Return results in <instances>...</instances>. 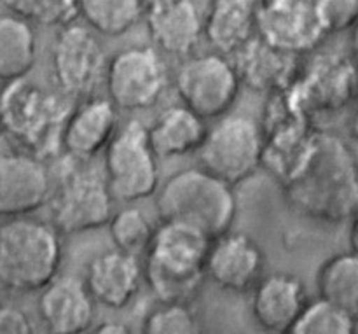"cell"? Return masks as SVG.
<instances>
[{"mask_svg":"<svg viewBox=\"0 0 358 334\" xmlns=\"http://www.w3.org/2000/svg\"><path fill=\"white\" fill-rule=\"evenodd\" d=\"M37 60V35L31 25L14 14H0V81L27 77Z\"/></svg>","mask_w":358,"mask_h":334,"instance_id":"cell-24","label":"cell"},{"mask_svg":"<svg viewBox=\"0 0 358 334\" xmlns=\"http://www.w3.org/2000/svg\"><path fill=\"white\" fill-rule=\"evenodd\" d=\"M318 300L350 315L358 312V258L355 251L339 252L320 265L315 279Z\"/></svg>","mask_w":358,"mask_h":334,"instance_id":"cell-25","label":"cell"},{"mask_svg":"<svg viewBox=\"0 0 358 334\" xmlns=\"http://www.w3.org/2000/svg\"><path fill=\"white\" fill-rule=\"evenodd\" d=\"M108 100L122 111L154 107L168 88V67L150 46H133L112 56L105 72Z\"/></svg>","mask_w":358,"mask_h":334,"instance_id":"cell-9","label":"cell"},{"mask_svg":"<svg viewBox=\"0 0 358 334\" xmlns=\"http://www.w3.org/2000/svg\"><path fill=\"white\" fill-rule=\"evenodd\" d=\"M37 310L48 334H87L93 328L96 305L83 280L58 275L41 291Z\"/></svg>","mask_w":358,"mask_h":334,"instance_id":"cell-17","label":"cell"},{"mask_svg":"<svg viewBox=\"0 0 358 334\" xmlns=\"http://www.w3.org/2000/svg\"><path fill=\"white\" fill-rule=\"evenodd\" d=\"M283 188L290 205L310 219L329 224L353 219L358 207L355 153L341 137L315 132L306 156Z\"/></svg>","mask_w":358,"mask_h":334,"instance_id":"cell-1","label":"cell"},{"mask_svg":"<svg viewBox=\"0 0 358 334\" xmlns=\"http://www.w3.org/2000/svg\"><path fill=\"white\" fill-rule=\"evenodd\" d=\"M103 175L114 202L133 203L156 195L159 167L142 121L129 119L119 126L105 147Z\"/></svg>","mask_w":358,"mask_h":334,"instance_id":"cell-8","label":"cell"},{"mask_svg":"<svg viewBox=\"0 0 358 334\" xmlns=\"http://www.w3.org/2000/svg\"><path fill=\"white\" fill-rule=\"evenodd\" d=\"M145 2L140 0H84L79 2V16L91 32L105 37H119L142 21Z\"/></svg>","mask_w":358,"mask_h":334,"instance_id":"cell-26","label":"cell"},{"mask_svg":"<svg viewBox=\"0 0 358 334\" xmlns=\"http://www.w3.org/2000/svg\"><path fill=\"white\" fill-rule=\"evenodd\" d=\"M254 13L257 37L287 55L311 51L325 37L311 0L255 2Z\"/></svg>","mask_w":358,"mask_h":334,"instance_id":"cell-12","label":"cell"},{"mask_svg":"<svg viewBox=\"0 0 358 334\" xmlns=\"http://www.w3.org/2000/svg\"><path fill=\"white\" fill-rule=\"evenodd\" d=\"M107 226L115 251L135 258L145 254L156 231L149 216L136 207H124L114 212Z\"/></svg>","mask_w":358,"mask_h":334,"instance_id":"cell-27","label":"cell"},{"mask_svg":"<svg viewBox=\"0 0 358 334\" xmlns=\"http://www.w3.org/2000/svg\"><path fill=\"white\" fill-rule=\"evenodd\" d=\"M224 334H255V333H224Z\"/></svg>","mask_w":358,"mask_h":334,"instance_id":"cell-34","label":"cell"},{"mask_svg":"<svg viewBox=\"0 0 358 334\" xmlns=\"http://www.w3.org/2000/svg\"><path fill=\"white\" fill-rule=\"evenodd\" d=\"M208 126L184 105H171L147 126V139L154 156L180 158L198 153Z\"/></svg>","mask_w":358,"mask_h":334,"instance_id":"cell-23","label":"cell"},{"mask_svg":"<svg viewBox=\"0 0 358 334\" xmlns=\"http://www.w3.org/2000/svg\"><path fill=\"white\" fill-rule=\"evenodd\" d=\"M266 275V254L247 233L227 231L212 240L205 261V277L231 293H247Z\"/></svg>","mask_w":358,"mask_h":334,"instance_id":"cell-15","label":"cell"},{"mask_svg":"<svg viewBox=\"0 0 358 334\" xmlns=\"http://www.w3.org/2000/svg\"><path fill=\"white\" fill-rule=\"evenodd\" d=\"M51 226L59 235H77L107 226L114 210L103 170L91 161H63L58 186L51 193Z\"/></svg>","mask_w":358,"mask_h":334,"instance_id":"cell-6","label":"cell"},{"mask_svg":"<svg viewBox=\"0 0 358 334\" xmlns=\"http://www.w3.org/2000/svg\"><path fill=\"white\" fill-rule=\"evenodd\" d=\"M51 174L44 161L24 151H0V217H30L51 198Z\"/></svg>","mask_w":358,"mask_h":334,"instance_id":"cell-13","label":"cell"},{"mask_svg":"<svg viewBox=\"0 0 358 334\" xmlns=\"http://www.w3.org/2000/svg\"><path fill=\"white\" fill-rule=\"evenodd\" d=\"M212 240L187 226L161 223L154 231L143 279L159 303L192 305L205 284V261Z\"/></svg>","mask_w":358,"mask_h":334,"instance_id":"cell-2","label":"cell"},{"mask_svg":"<svg viewBox=\"0 0 358 334\" xmlns=\"http://www.w3.org/2000/svg\"><path fill=\"white\" fill-rule=\"evenodd\" d=\"M233 67L240 83H245L252 90L280 93L289 90L294 83L297 56L278 51L254 37L234 55Z\"/></svg>","mask_w":358,"mask_h":334,"instance_id":"cell-21","label":"cell"},{"mask_svg":"<svg viewBox=\"0 0 358 334\" xmlns=\"http://www.w3.org/2000/svg\"><path fill=\"white\" fill-rule=\"evenodd\" d=\"M119 128V112L108 98H87L73 107L62 135V151L69 160L96 158Z\"/></svg>","mask_w":358,"mask_h":334,"instance_id":"cell-19","label":"cell"},{"mask_svg":"<svg viewBox=\"0 0 358 334\" xmlns=\"http://www.w3.org/2000/svg\"><path fill=\"white\" fill-rule=\"evenodd\" d=\"M203 4L189 0L145 2L147 32L154 44L168 55L191 56L203 39Z\"/></svg>","mask_w":358,"mask_h":334,"instance_id":"cell-16","label":"cell"},{"mask_svg":"<svg viewBox=\"0 0 358 334\" xmlns=\"http://www.w3.org/2000/svg\"><path fill=\"white\" fill-rule=\"evenodd\" d=\"M315 13H317L320 27L325 35L343 32L355 23L358 16V2H336V0H317L315 2Z\"/></svg>","mask_w":358,"mask_h":334,"instance_id":"cell-31","label":"cell"},{"mask_svg":"<svg viewBox=\"0 0 358 334\" xmlns=\"http://www.w3.org/2000/svg\"><path fill=\"white\" fill-rule=\"evenodd\" d=\"M308 303L306 286L294 273H268L252 289V315L266 333L287 334Z\"/></svg>","mask_w":358,"mask_h":334,"instance_id":"cell-18","label":"cell"},{"mask_svg":"<svg viewBox=\"0 0 358 334\" xmlns=\"http://www.w3.org/2000/svg\"><path fill=\"white\" fill-rule=\"evenodd\" d=\"M140 334H203V322L192 305L159 303L145 315Z\"/></svg>","mask_w":358,"mask_h":334,"instance_id":"cell-30","label":"cell"},{"mask_svg":"<svg viewBox=\"0 0 358 334\" xmlns=\"http://www.w3.org/2000/svg\"><path fill=\"white\" fill-rule=\"evenodd\" d=\"M10 14L28 25L41 27H70L79 18V2L73 0H13L6 2Z\"/></svg>","mask_w":358,"mask_h":334,"instance_id":"cell-29","label":"cell"},{"mask_svg":"<svg viewBox=\"0 0 358 334\" xmlns=\"http://www.w3.org/2000/svg\"><path fill=\"white\" fill-rule=\"evenodd\" d=\"M73 104L34 81L17 79L0 88V130L41 161L62 151V135Z\"/></svg>","mask_w":358,"mask_h":334,"instance_id":"cell-3","label":"cell"},{"mask_svg":"<svg viewBox=\"0 0 358 334\" xmlns=\"http://www.w3.org/2000/svg\"><path fill=\"white\" fill-rule=\"evenodd\" d=\"M175 86L184 107L206 121L229 112L241 83L229 58L208 53L189 56L178 69Z\"/></svg>","mask_w":358,"mask_h":334,"instance_id":"cell-10","label":"cell"},{"mask_svg":"<svg viewBox=\"0 0 358 334\" xmlns=\"http://www.w3.org/2000/svg\"><path fill=\"white\" fill-rule=\"evenodd\" d=\"M52 76L63 97L93 95L107 72V55L96 35L87 27L70 25L56 35L51 53Z\"/></svg>","mask_w":358,"mask_h":334,"instance_id":"cell-11","label":"cell"},{"mask_svg":"<svg viewBox=\"0 0 358 334\" xmlns=\"http://www.w3.org/2000/svg\"><path fill=\"white\" fill-rule=\"evenodd\" d=\"M87 334H140L138 331L131 328L126 322L119 321H105L100 322V324L93 326Z\"/></svg>","mask_w":358,"mask_h":334,"instance_id":"cell-33","label":"cell"},{"mask_svg":"<svg viewBox=\"0 0 358 334\" xmlns=\"http://www.w3.org/2000/svg\"><path fill=\"white\" fill-rule=\"evenodd\" d=\"M63 238L51 223L20 217L0 224V287L41 293L59 275Z\"/></svg>","mask_w":358,"mask_h":334,"instance_id":"cell-5","label":"cell"},{"mask_svg":"<svg viewBox=\"0 0 358 334\" xmlns=\"http://www.w3.org/2000/svg\"><path fill=\"white\" fill-rule=\"evenodd\" d=\"M287 334H357V317L315 300L308 303Z\"/></svg>","mask_w":358,"mask_h":334,"instance_id":"cell-28","label":"cell"},{"mask_svg":"<svg viewBox=\"0 0 358 334\" xmlns=\"http://www.w3.org/2000/svg\"><path fill=\"white\" fill-rule=\"evenodd\" d=\"M0 334H35L27 312L13 305H0Z\"/></svg>","mask_w":358,"mask_h":334,"instance_id":"cell-32","label":"cell"},{"mask_svg":"<svg viewBox=\"0 0 358 334\" xmlns=\"http://www.w3.org/2000/svg\"><path fill=\"white\" fill-rule=\"evenodd\" d=\"M264 132L255 119L241 114L220 118L199 147L201 168L229 188L250 179L262 165Z\"/></svg>","mask_w":358,"mask_h":334,"instance_id":"cell-7","label":"cell"},{"mask_svg":"<svg viewBox=\"0 0 358 334\" xmlns=\"http://www.w3.org/2000/svg\"><path fill=\"white\" fill-rule=\"evenodd\" d=\"M285 104L294 116L306 119L311 112H331L346 107L355 95V69L341 56L320 58L292 88Z\"/></svg>","mask_w":358,"mask_h":334,"instance_id":"cell-14","label":"cell"},{"mask_svg":"<svg viewBox=\"0 0 358 334\" xmlns=\"http://www.w3.org/2000/svg\"><path fill=\"white\" fill-rule=\"evenodd\" d=\"M161 223H175L196 230L208 240L233 228L238 212L233 188L203 168H185L170 175L156 191Z\"/></svg>","mask_w":358,"mask_h":334,"instance_id":"cell-4","label":"cell"},{"mask_svg":"<svg viewBox=\"0 0 358 334\" xmlns=\"http://www.w3.org/2000/svg\"><path fill=\"white\" fill-rule=\"evenodd\" d=\"M142 279V263L138 258L108 251L91 259L84 286L94 305L108 310H122L136 298Z\"/></svg>","mask_w":358,"mask_h":334,"instance_id":"cell-20","label":"cell"},{"mask_svg":"<svg viewBox=\"0 0 358 334\" xmlns=\"http://www.w3.org/2000/svg\"><path fill=\"white\" fill-rule=\"evenodd\" d=\"M254 9L255 2L248 0L208 2L203 23V37L226 58L227 55H236L255 37Z\"/></svg>","mask_w":358,"mask_h":334,"instance_id":"cell-22","label":"cell"}]
</instances>
